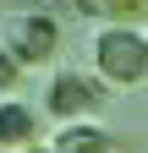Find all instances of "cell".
<instances>
[{
  "label": "cell",
  "instance_id": "obj_2",
  "mask_svg": "<svg viewBox=\"0 0 148 153\" xmlns=\"http://www.w3.org/2000/svg\"><path fill=\"white\" fill-rule=\"evenodd\" d=\"M104 76H93L88 82L82 71H61L49 82V93H44V109L55 115V120H93V115L104 109Z\"/></svg>",
  "mask_w": 148,
  "mask_h": 153
},
{
  "label": "cell",
  "instance_id": "obj_1",
  "mask_svg": "<svg viewBox=\"0 0 148 153\" xmlns=\"http://www.w3.org/2000/svg\"><path fill=\"white\" fill-rule=\"evenodd\" d=\"M93 71L110 88H137L148 82V33H137L132 22H110L93 38Z\"/></svg>",
  "mask_w": 148,
  "mask_h": 153
},
{
  "label": "cell",
  "instance_id": "obj_6",
  "mask_svg": "<svg viewBox=\"0 0 148 153\" xmlns=\"http://www.w3.org/2000/svg\"><path fill=\"white\" fill-rule=\"evenodd\" d=\"M16 82H22V60L11 55V44H0V93H11Z\"/></svg>",
  "mask_w": 148,
  "mask_h": 153
},
{
  "label": "cell",
  "instance_id": "obj_5",
  "mask_svg": "<svg viewBox=\"0 0 148 153\" xmlns=\"http://www.w3.org/2000/svg\"><path fill=\"white\" fill-rule=\"evenodd\" d=\"M55 153H121V148L110 142L99 126H88V120H71V126L61 131V142H55Z\"/></svg>",
  "mask_w": 148,
  "mask_h": 153
},
{
  "label": "cell",
  "instance_id": "obj_3",
  "mask_svg": "<svg viewBox=\"0 0 148 153\" xmlns=\"http://www.w3.org/2000/svg\"><path fill=\"white\" fill-rule=\"evenodd\" d=\"M6 44L22 66H44L55 49H61V27H55L49 11H16L6 22Z\"/></svg>",
  "mask_w": 148,
  "mask_h": 153
},
{
  "label": "cell",
  "instance_id": "obj_4",
  "mask_svg": "<svg viewBox=\"0 0 148 153\" xmlns=\"http://www.w3.org/2000/svg\"><path fill=\"white\" fill-rule=\"evenodd\" d=\"M33 137H39V115H33L28 104H0V148H11V153H28Z\"/></svg>",
  "mask_w": 148,
  "mask_h": 153
},
{
  "label": "cell",
  "instance_id": "obj_7",
  "mask_svg": "<svg viewBox=\"0 0 148 153\" xmlns=\"http://www.w3.org/2000/svg\"><path fill=\"white\" fill-rule=\"evenodd\" d=\"M28 153H44V148H28Z\"/></svg>",
  "mask_w": 148,
  "mask_h": 153
}]
</instances>
